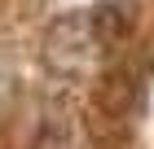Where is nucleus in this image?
<instances>
[{"label":"nucleus","instance_id":"2","mask_svg":"<svg viewBox=\"0 0 154 149\" xmlns=\"http://www.w3.org/2000/svg\"><path fill=\"white\" fill-rule=\"evenodd\" d=\"M31 149H71V140H66V127L57 123V118H48L44 127H40V136Z\"/></svg>","mask_w":154,"mask_h":149},{"label":"nucleus","instance_id":"1","mask_svg":"<svg viewBox=\"0 0 154 149\" xmlns=\"http://www.w3.org/2000/svg\"><path fill=\"white\" fill-rule=\"evenodd\" d=\"M128 31V18L115 9V4H97V9H79L71 18H62L53 31H48V61L62 70H84L93 66L110 44H119Z\"/></svg>","mask_w":154,"mask_h":149}]
</instances>
